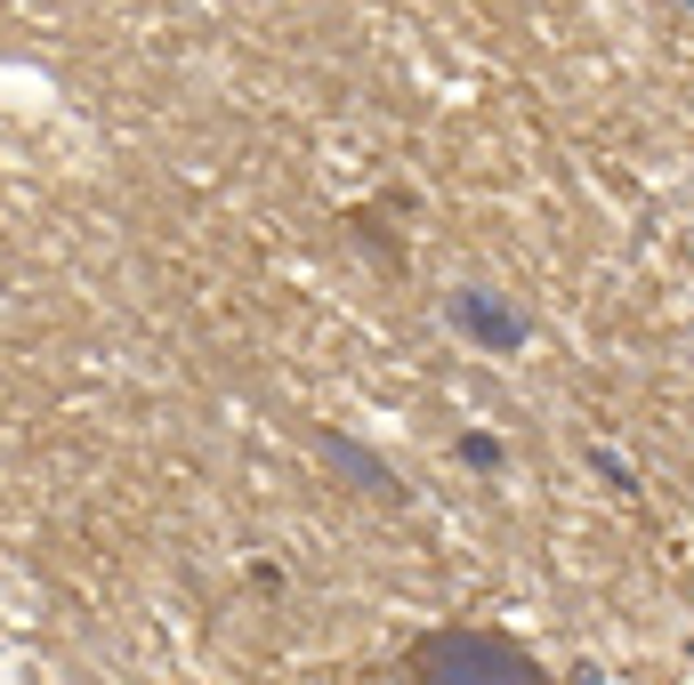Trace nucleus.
Returning a JSON list of instances; mask_svg holds the SVG:
<instances>
[{
	"mask_svg": "<svg viewBox=\"0 0 694 685\" xmlns=\"http://www.w3.org/2000/svg\"><path fill=\"white\" fill-rule=\"evenodd\" d=\"M453 323H460L477 347H501V356H508V347H525V323L508 315L493 290H453Z\"/></svg>",
	"mask_w": 694,
	"mask_h": 685,
	"instance_id": "obj_2",
	"label": "nucleus"
},
{
	"mask_svg": "<svg viewBox=\"0 0 694 685\" xmlns=\"http://www.w3.org/2000/svg\"><path fill=\"white\" fill-rule=\"evenodd\" d=\"M420 685H541V677H534V661H517L493 637H453V646L428 653Z\"/></svg>",
	"mask_w": 694,
	"mask_h": 685,
	"instance_id": "obj_1",
	"label": "nucleus"
}]
</instances>
